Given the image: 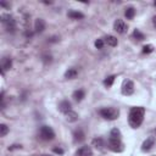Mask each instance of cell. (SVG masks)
<instances>
[{
  "label": "cell",
  "mask_w": 156,
  "mask_h": 156,
  "mask_svg": "<svg viewBox=\"0 0 156 156\" xmlns=\"http://www.w3.org/2000/svg\"><path fill=\"white\" fill-rule=\"evenodd\" d=\"M133 93H134V83L130 79L123 80V84H122V94L128 96V95H132Z\"/></svg>",
  "instance_id": "obj_6"
},
{
  "label": "cell",
  "mask_w": 156,
  "mask_h": 156,
  "mask_svg": "<svg viewBox=\"0 0 156 156\" xmlns=\"http://www.w3.org/2000/svg\"><path fill=\"white\" fill-rule=\"evenodd\" d=\"M65 117H66V121L67 122H76L78 119V113L71 110V111H68V112L65 113Z\"/></svg>",
  "instance_id": "obj_14"
},
{
  "label": "cell",
  "mask_w": 156,
  "mask_h": 156,
  "mask_svg": "<svg viewBox=\"0 0 156 156\" xmlns=\"http://www.w3.org/2000/svg\"><path fill=\"white\" fill-rule=\"evenodd\" d=\"M7 133H9V127L6 124L1 123L0 124V136H5Z\"/></svg>",
  "instance_id": "obj_24"
},
{
  "label": "cell",
  "mask_w": 156,
  "mask_h": 156,
  "mask_svg": "<svg viewBox=\"0 0 156 156\" xmlns=\"http://www.w3.org/2000/svg\"><path fill=\"white\" fill-rule=\"evenodd\" d=\"M52 151H54L55 154H58V155H63V150H62L61 147H54V149H52Z\"/></svg>",
  "instance_id": "obj_27"
},
{
  "label": "cell",
  "mask_w": 156,
  "mask_h": 156,
  "mask_svg": "<svg viewBox=\"0 0 156 156\" xmlns=\"http://www.w3.org/2000/svg\"><path fill=\"white\" fill-rule=\"evenodd\" d=\"M84 95H85L84 90L79 89V90H76V91L73 93V99H74L76 101H82V100H83V98H84Z\"/></svg>",
  "instance_id": "obj_19"
},
{
  "label": "cell",
  "mask_w": 156,
  "mask_h": 156,
  "mask_svg": "<svg viewBox=\"0 0 156 156\" xmlns=\"http://www.w3.org/2000/svg\"><path fill=\"white\" fill-rule=\"evenodd\" d=\"M113 29H115L117 33H119V34H124V33L127 32V24H126V22H124L123 20L117 18V20L115 21V23H113Z\"/></svg>",
  "instance_id": "obj_7"
},
{
  "label": "cell",
  "mask_w": 156,
  "mask_h": 156,
  "mask_svg": "<svg viewBox=\"0 0 156 156\" xmlns=\"http://www.w3.org/2000/svg\"><path fill=\"white\" fill-rule=\"evenodd\" d=\"M77 156H93V150L90 146H80L77 150Z\"/></svg>",
  "instance_id": "obj_9"
},
{
  "label": "cell",
  "mask_w": 156,
  "mask_h": 156,
  "mask_svg": "<svg viewBox=\"0 0 156 156\" xmlns=\"http://www.w3.org/2000/svg\"><path fill=\"white\" fill-rule=\"evenodd\" d=\"M77 74H78V71H77V68H68L67 71H66V73H65V78H67V79H73V78H76L77 77Z\"/></svg>",
  "instance_id": "obj_16"
},
{
  "label": "cell",
  "mask_w": 156,
  "mask_h": 156,
  "mask_svg": "<svg viewBox=\"0 0 156 156\" xmlns=\"http://www.w3.org/2000/svg\"><path fill=\"white\" fill-rule=\"evenodd\" d=\"M39 135L43 140H46V141L52 140L55 138V133H54L52 128L49 127V126H41L40 130H39Z\"/></svg>",
  "instance_id": "obj_5"
},
{
  "label": "cell",
  "mask_w": 156,
  "mask_h": 156,
  "mask_svg": "<svg viewBox=\"0 0 156 156\" xmlns=\"http://www.w3.org/2000/svg\"><path fill=\"white\" fill-rule=\"evenodd\" d=\"M102 46H104V40H102V39L95 40V48H96V49H102Z\"/></svg>",
  "instance_id": "obj_26"
},
{
  "label": "cell",
  "mask_w": 156,
  "mask_h": 156,
  "mask_svg": "<svg viewBox=\"0 0 156 156\" xmlns=\"http://www.w3.org/2000/svg\"><path fill=\"white\" fill-rule=\"evenodd\" d=\"M115 78H116V76H110V77H107L105 80H104V84L108 88V87H111L112 84H113V82H115Z\"/></svg>",
  "instance_id": "obj_23"
},
{
  "label": "cell",
  "mask_w": 156,
  "mask_h": 156,
  "mask_svg": "<svg viewBox=\"0 0 156 156\" xmlns=\"http://www.w3.org/2000/svg\"><path fill=\"white\" fill-rule=\"evenodd\" d=\"M67 16H68L69 18H72V20H82V18L84 17V15H83L82 12H79V11H74V10L68 11Z\"/></svg>",
  "instance_id": "obj_15"
},
{
  "label": "cell",
  "mask_w": 156,
  "mask_h": 156,
  "mask_svg": "<svg viewBox=\"0 0 156 156\" xmlns=\"http://www.w3.org/2000/svg\"><path fill=\"white\" fill-rule=\"evenodd\" d=\"M85 139V134L82 129H77L73 132V140L74 143H82Z\"/></svg>",
  "instance_id": "obj_12"
},
{
  "label": "cell",
  "mask_w": 156,
  "mask_h": 156,
  "mask_svg": "<svg viewBox=\"0 0 156 156\" xmlns=\"http://www.w3.org/2000/svg\"><path fill=\"white\" fill-rule=\"evenodd\" d=\"M154 144H155V138H154V136H149V138L143 143L141 150H143V151H149V150L154 146Z\"/></svg>",
  "instance_id": "obj_10"
},
{
  "label": "cell",
  "mask_w": 156,
  "mask_h": 156,
  "mask_svg": "<svg viewBox=\"0 0 156 156\" xmlns=\"http://www.w3.org/2000/svg\"><path fill=\"white\" fill-rule=\"evenodd\" d=\"M152 24H154V27L156 28V15L152 17Z\"/></svg>",
  "instance_id": "obj_31"
},
{
  "label": "cell",
  "mask_w": 156,
  "mask_h": 156,
  "mask_svg": "<svg viewBox=\"0 0 156 156\" xmlns=\"http://www.w3.org/2000/svg\"><path fill=\"white\" fill-rule=\"evenodd\" d=\"M0 5H1V6H4V7H10V4L5 2V1H1V2H0Z\"/></svg>",
  "instance_id": "obj_30"
},
{
  "label": "cell",
  "mask_w": 156,
  "mask_h": 156,
  "mask_svg": "<svg viewBox=\"0 0 156 156\" xmlns=\"http://www.w3.org/2000/svg\"><path fill=\"white\" fill-rule=\"evenodd\" d=\"M58 110H60L61 112H63V113L71 111V102H69L68 100H62V101L58 104Z\"/></svg>",
  "instance_id": "obj_13"
},
{
  "label": "cell",
  "mask_w": 156,
  "mask_h": 156,
  "mask_svg": "<svg viewBox=\"0 0 156 156\" xmlns=\"http://www.w3.org/2000/svg\"><path fill=\"white\" fill-rule=\"evenodd\" d=\"M21 147V145H11L10 147H9V150H13V149H20Z\"/></svg>",
  "instance_id": "obj_29"
},
{
  "label": "cell",
  "mask_w": 156,
  "mask_h": 156,
  "mask_svg": "<svg viewBox=\"0 0 156 156\" xmlns=\"http://www.w3.org/2000/svg\"><path fill=\"white\" fill-rule=\"evenodd\" d=\"M133 38L136 39L138 41H141V40L145 39V35H144L139 29H134V32H133Z\"/></svg>",
  "instance_id": "obj_21"
},
{
  "label": "cell",
  "mask_w": 156,
  "mask_h": 156,
  "mask_svg": "<svg viewBox=\"0 0 156 156\" xmlns=\"http://www.w3.org/2000/svg\"><path fill=\"white\" fill-rule=\"evenodd\" d=\"M107 146L111 151L113 152H122L124 150V145L121 141V139H113V138H108L107 140Z\"/></svg>",
  "instance_id": "obj_4"
},
{
  "label": "cell",
  "mask_w": 156,
  "mask_h": 156,
  "mask_svg": "<svg viewBox=\"0 0 156 156\" xmlns=\"http://www.w3.org/2000/svg\"><path fill=\"white\" fill-rule=\"evenodd\" d=\"M99 113H100V116L104 117L105 119L115 121V119H117L118 116H119V110L116 108V107H112V106H110V107H102V108H100Z\"/></svg>",
  "instance_id": "obj_2"
},
{
  "label": "cell",
  "mask_w": 156,
  "mask_h": 156,
  "mask_svg": "<svg viewBox=\"0 0 156 156\" xmlns=\"http://www.w3.org/2000/svg\"><path fill=\"white\" fill-rule=\"evenodd\" d=\"M34 29H35L37 33L44 32V29H45V21L41 20V18H37L35 22H34Z\"/></svg>",
  "instance_id": "obj_11"
},
{
  "label": "cell",
  "mask_w": 156,
  "mask_h": 156,
  "mask_svg": "<svg viewBox=\"0 0 156 156\" xmlns=\"http://www.w3.org/2000/svg\"><path fill=\"white\" fill-rule=\"evenodd\" d=\"M11 67H12V60H11V57H9V56L2 57V60H1V73L4 74V72L7 71V69H10Z\"/></svg>",
  "instance_id": "obj_8"
},
{
  "label": "cell",
  "mask_w": 156,
  "mask_h": 156,
  "mask_svg": "<svg viewBox=\"0 0 156 156\" xmlns=\"http://www.w3.org/2000/svg\"><path fill=\"white\" fill-rule=\"evenodd\" d=\"M152 51H154V46L151 44H147V45H144L143 46V52L144 54H150Z\"/></svg>",
  "instance_id": "obj_25"
},
{
  "label": "cell",
  "mask_w": 156,
  "mask_h": 156,
  "mask_svg": "<svg viewBox=\"0 0 156 156\" xmlns=\"http://www.w3.org/2000/svg\"><path fill=\"white\" fill-rule=\"evenodd\" d=\"M124 15L128 20H132L134 16H135V9L134 7H127L126 11H124Z\"/></svg>",
  "instance_id": "obj_20"
},
{
  "label": "cell",
  "mask_w": 156,
  "mask_h": 156,
  "mask_svg": "<svg viewBox=\"0 0 156 156\" xmlns=\"http://www.w3.org/2000/svg\"><path fill=\"white\" fill-rule=\"evenodd\" d=\"M155 6H156V1H155Z\"/></svg>",
  "instance_id": "obj_33"
},
{
  "label": "cell",
  "mask_w": 156,
  "mask_h": 156,
  "mask_svg": "<svg viewBox=\"0 0 156 156\" xmlns=\"http://www.w3.org/2000/svg\"><path fill=\"white\" fill-rule=\"evenodd\" d=\"M1 23L4 24V28L9 33H15L16 32V21L15 18L9 15V13H2L1 15Z\"/></svg>",
  "instance_id": "obj_3"
},
{
  "label": "cell",
  "mask_w": 156,
  "mask_h": 156,
  "mask_svg": "<svg viewBox=\"0 0 156 156\" xmlns=\"http://www.w3.org/2000/svg\"><path fill=\"white\" fill-rule=\"evenodd\" d=\"M144 115H145V110L141 106H135L132 107L129 111V116H128V123L132 128H138L143 121H144Z\"/></svg>",
  "instance_id": "obj_1"
},
{
  "label": "cell",
  "mask_w": 156,
  "mask_h": 156,
  "mask_svg": "<svg viewBox=\"0 0 156 156\" xmlns=\"http://www.w3.org/2000/svg\"><path fill=\"white\" fill-rule=\"evenodd\" d=\"M121 132H119V129H117V128H113L112 130H111V133H110V138H113V139H121Z\"/></svg>",
  "instance_id": "obj_22"
},
{
  "label": "cell",
  "mask_w": 156,
  "mask_h": 156,
  "mask_svg": "<svg viewBox=\"0 0 156 156\" xmlns=\"http://www.w3.org/2000/svg\"><path fill=\"white\" fill-rule=\"evenodd\" d=\"M105 43L107 45H110V46H116L118 41H117V38L116 37H113V35H106L105 37Z\"/></svg>",
  "instance_id": "obj_17"
},
{
  "label": "cell",
  "mask_w": 156,
  "mask_h": 156,
  "mask_svg": "<svg viewBox=\"0 0 156 156\" xmlns=\"http://www.w3.org/2000/svg\"><path fill=\"white\" fill-rule=\"evenodd\" d=\"M91 144H93V146H95L96 149H102V147L105 146V141H104V139H101V138H94L93 141H91Z\"/></svg>",
  "instance_id": "obj_18"
},
{
  "label": "cell",
  "mask_w": 156,
  "mask_h": 156,
  "mask_svg": "<svg viewBox=\"0 0 156 156\" xmlns=\"http://www.w3.org/2000/svg\"><path fill=\"white\" fill-rule=\"evenodd\" d=\"M41 156H51V155H46V154H45V155H41Z\"/></svg>",
  "instance_id": "obj_32"
},
{
  "label": "cell",
  "mask_w": 156,
  "mask_h": 156,
  "mask_svg": "<svg viewBox=\"0 0 156 156\" xmlns=\"http://www.w3.org/2000/svg\"><path fill=\"white\" fill-rule=\"evenodd\" d=\"M43 61H44L45 63H46V62H51V56H50V55H49V56H48V55H44V56H43Z\"/></svg>",
  "instance_id": "obj_28"
}]
</instances>
